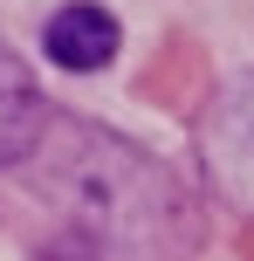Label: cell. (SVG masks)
<instances>
[{"instance_id": "cell-4", "label": "cell", "mask_w": 254, "mask_h": 261, "mask_svg": "<svg viewBox=\"0 0 254 261\" xmlns=\"http://www.w3.org/2000/svg\"><path fill=\"white\" fill-rule=\"evenodd\" d=\"M247 96H254V90H247ZM241 124H247V138H254V110H241Z\"/></svg>"}, {"instance_id": "cell-2", "label": "cell", "mask_w": 254, "mask_h": 261, "mask_svg": "<svg viewBox=\"0 0 254 261\" xmlns=\"http://www.w3.org/2000/svg\"><path fill=\"white\" fill-rule=\"evenodd\" d=\"M41 41H48V62L69 69V76H90V69H110L124 48V28L110 7H90V0H69L62 14H55L48 28H41Z\"/></svg>"}, {"instance_id": "cell-3", "label": "cell", "mask_w": 254, "mask_h": 261, "mask_svg": "<svg viewBox=\"0 0 254 261\" xmlns=\"http://www.w3.org/2000/svg\"><path fill=\"white\" fill-rule=\"evenodd\" d=\"M41 124H48V103H41L35 76H27V69L7 55V41H0V165L21 172L27 151L41 144Z\"/></svg>"}, {"instance_id": "cell-1", "label": "cell", "mask_w": 254, "mask_h": 261, "mask_svg": "<svg viewBox=\"0 0 254 261\" xmlns=\"http://www.w3.org/2000/svg\"><path fill=\"white\" fill-rule=\"evenodd\" d=\"M41 193L55 206H69V220H82L110 254H131V261H179L192 248V199L172 186V172H158L137 144L110 138V130H90L76 117H55L41 124V144L27 151Z\"/></svg>"}]
</instances>
